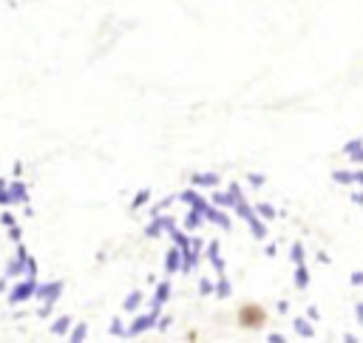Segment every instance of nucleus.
Wrapping results in <instances>:
<instances>
[{
  "instance_id": "nucleus-14",
  "label": "nucleus",
  "mask_w": 363,
  "mask_h": 343,
  "mask_svg": "<svg viewBox=\"0 0 363 343\" xmlns=\"http://www.w3.org/2000/svg\"><path fill=\"white\" fill-rule=\"evenodd\" d=\"M352 201H354V204H360V207H363V190H354V193H352Z\"/></svg>"
},
{
  "instance_id": "nucleus-16",
  "label": "nucleus",
  "mask_w": 363,
  "mask_h": 343,
  "mask_svg": "<svg viewBox=\"0 0 363 343\" xmlns=\"http://www.w3.org/2000/svg\"><path fill=\"white\" fill-rule=\"evenodd\" d=\"M354 312H357V320H360V326H363V303H357Z\"/></svg>"
},
{
  "instance_id": "nucleus-15",
  "label": "nucleus",
  "mask_w": 363,
  "mask_h": 343,
  "mask_svg": "<svg viewBox=\"0 0 363 343\" xmlns=\"http://www.w3.org/2000/svg\"><path fill=\"white\" fill-rule=\"evenodd\" d=\"M352 283L360 286V283H363V272H354V275H352Z\"/></svg>"
},
{
  "instance_id": "nucleus-6",
  "label": "nucleus",
  "mask_w": 363,
  "mask_h": 343,
  "mask_svg": "<svg viewBox=\"0 0 363 343\" xmlns=\"http://www.w3.org/2000/svg\"><path fill=\"white\" fill-rule=\"evenodd\" d=\"M179 269V249H170L167 255V272H176Z\"/></svg>"
},
{
  "instance_id": "nucleus-7",
  "label": "nucleus",
  "mask_w": 363,
  "mask_h": 343,
  "mask_svg": "<svg viewBox=\"0 0 363 343\" xmlns=\"http://www.w3.org/2000/svg\"><path fill=\"white\" fill-rule=\"evenodd\" d=\"M258 213H261L264 218H275V210H272L269 204H258Z\"/></svg>"
},
{
  "instance_id": "nucleus-10",
  "label": "nucleus",
  "mask_w": 363,
  "mask_h": 343,
  "mask_svg": "<svg viewBox=\"0 0 363 343\" xmlns=\"http://www.w3.org/2000/svg\"><path fill=\"white\" fill-rule=\"evenodd\" d=\"M167 289H170L167 283H162V286H159V292H156V303H162V300L167 298Z\"/></svg>"
},
{
  "instance_id": "nucleus-11",
  "label": "nucleus",
  "mask_w": 363,
  "mask_h": 343,
  "mask_svg": "<svg viewBox=\"0 0 363 343\" xmlns=\"http://www.w3.org/2000/svg\"><path fill=\"white\" fill-rule=\"evenodd\" d=\"M65 329H68V317H62V320L54 323V334H60V332H65Z\"/></svg>"
},
{
  "instance_id": "nucleus-8",
  "label": "nucleus",
  "mask_w": 363,
  "mask_h": 343,
  "mask_svg": "<svg viewBox=\"0 0 363 343\" xmlns=\"http://www.w3.org/2000/svg\"><path fill=\"white\" fill-rule=\"evenodd\" d=\"M292 261H295V264H303V249H301V244L292 247Z\"/></svg>"
},
{
  "instance_id": "nucleus-13",
  "label": "nucleus",
  "mask_w": 363,
  "mask_h": 343,
  "mask_svg": "<svg viewBox=\"0 0 363 343\" xmlns=\"http://www.w3.org/2000/svg\"><path fill=\"white\" fill-rule=\"evenodd\" d=\"M218 295H221V298H224V295H230V283H227V281H221V283H218Z\"/></svg>"
},
{
  "instance_id": "nucleus-1",
  "label": "nucleus",
  "mask_w": 363,
  "mask_h": 343,
  "mask_svg": "<svg viewBox=\"0 0 363 343\" xmlns=\"http://www.w3.org/2000/svg\"><path fill=\"white\" fill-rule=\"evenodd\" d=\"M267 320H269L267 309H264L261 303H255V300H247V303H241V306L235 309V323H238L244 332H261V329L267 326Z\"/></svg>"
},
{
  "instance_id": "nucleus-3",
  "label": "nucleus",
  "mask_w": 363,
  "mask_h": 343,
  "mask_svg": "<svg viewBox=\"0 0 363 343\" xmlns=\"http://www.w3.org/2000/svg\"><path fill=\"white\" fill-rule=\"evenodd\" d=\"M295 332H298L301 337H315V329H312V323H306L303 317H295Z\"/></svg>"
},
{
  "instance_id": "nucleus-4",
  "label": "nucleus",
  "mask_w": 363,
  "mask_h": 343,
  "mask_svg": "<svg viewBox=\"0 0 363 343\" xmlns=\"http://www.w3.org/2000/svg\"><path fill=\"white\" fill-rule=\"evenodd\" d=\"M335 181H337V184H354V173H349V170H337V173H335Z\"/></svg>"
},
{
  "instance_id": "nucleus-12",
  "label": "nucleus",
  "mask_w": 363,
  "mask_h": 343,
  "mask_svg": "<svg viewBox=\"0 0 363 343\" xmlns=\"http://www.w3.org/2000/svg\"><path fill=\"white\" fill-rule=\"evenodd\" d=\"M71 340H85V326L79 323L77 329H74V334H71Z\"/></svg>"
},
{
  "instance_id": "nucleus-5",
  "label": "nucleus",
  "mask_w": 363,
  "mask_h": 343,
  "mask_svg": "<svg viewBox=\"0 0 363 343\" xmlns=\"http://www.w3.org/2000/svg\"><path fill=\"white\" fill-rule=\"evenodd\" d=\"M17 289H20V292H14V295H11V300H20V298H28V295H34V286H31V283H20Z\"/></svg>"
},
{
  "instance_id": "nucleus-2",
  "label": "nucleus",
  "mask_w": 363,
  "mask_h": 343,
  "mask_svg": "<svg viewBox=\"0 0 363 343\" xmlns=\"http://www.w3.org/2000/svg\"><path fill=\"white\" fill-rule=\"evenodd\" d=\"M295 286L298 289H306L309 286V269H306V264H295Z\"/></svg>"
},
{
  "instance_id": "nucleus-9",
  "label": "nucleus",
  "mask_w": 363,
  "mask_h": 343,
  "mask_svg": "<svg viewBox=\"0 0 363 343\" xmlns=\"http://www.w3.org/2000/svg\"><path fill=\"white\" fill-rule=\"evenodd\" d=\"M216 181H218V179L210 176V173H207V176H196V184H216Z\"/></svg>"
}]
</instances>
